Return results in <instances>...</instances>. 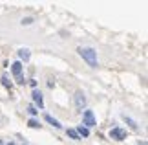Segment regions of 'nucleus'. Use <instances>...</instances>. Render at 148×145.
Listing matches in <instances>:
<instances>
[{
    "instance_id": "obj_8",
    "label": "nucleus",
    "mask_w": 148,
    "mask_h": 145,
    "mask_svg": "<svg viewBox=\"0 0 148 145\" xmlns=\"http://www.w3.org/2000/svg\"><path fill=\"white\" fill-rule=\"evenodd\" d=\"M46 121H48V123H51V125L55 127V129H60V123H59V121H57V119H53V118H51V116H46Z\"/></svg>"
},
{
    "instance_id": "obj_14",
    "label": "nucleus",
    "mask_w": 148,
    "mask_h": 145,
    "mask_svg": "<svg viewBox=\"0 0 148 145\" xmlns=\"http://www.w3.org/2000/svg\"><path fill=\"white\" fill-rule=\"evenodd\" d=\"M0 145H4V143H2V142H0Z\"/></svg>"
},
{
    "instance_id": "obj_6",
    "label": "nucleus",
    "mask_w": 148,
    "mask_h": 145,
    "mask_svg": "<svg viewBox=\"0 0 148 145\" xmlns=\"http://www.w3.org/2000/svg\"><path fill=\"white\" fill-rule=\"evenodd\" d=\"M18 57H20L22 61H29V50H26V48L20 50V51H18Z\"/></svg>"
},
{
    "instance_id": "obj_15",
    "label": "nucleus",
    "mask_w": 148,
    "mask_h": 145,
    "mask_svg": "<svg viewBox=\"0 0 148 145\" xmlns=\"http://www.w3.org/2000/svg\"><path fill=\"white\" fill-rule=\"evenodd\" d=\"M9 145H13V143H9Z\"/></svg>"
},
{
    "instance_id": "obj_3",
    "label": "nucleus",
    "mask_w": 148,
    "mask_h": 145,
    "mask_svg": "<svg viewBox=\"0 0 148 145\" xmlns=\"http://www.w3.org/2000/svg\"><path fill=\"white\" fill-rule=\"evenodd\" d=\"M110 136H112V140H124L126 138V132H124L123 129H112V132H110Z\"/></svg>"
},
{
    "instance_id": "obj_10",
    "label": "nucleus",
    "mask_w": 148,
    "mask_h": 145,
    "mask_svg": "<svg viewBox=\"0 0 148 145\" xmlns=\"http://www.w3.org/2000/svg\"><path fill=\"white\" fill-rule=\"evenodd\" d=\"M2 85L5 86V88H9V90H11V81H9L8 77H5V75H4V77H2Z\"/></svg>"
},
{
    "instance_id": "obj_9",
    "label": "nucleus",
    "mask_w": 148,
    "mask_h": 145,
    "mask_svg": "<svg viewBox=\"0 0 148 145\" xmlns=\"http://www.w3.org/2000/svg\"><path fill=\"white\" fill-rule=\"evenodd\" d=\"M68 136L73 138V140H79V134H77V130H73V129H68Z\"/></svg>"
},
{
    "instance_id": "obj_13",
    "label": "nucleus",
    "mask_w": 148,
    "mask_h": 145,
    "mask_svg": "<svg viewBox=\"0 0 148 145\" xmlns=\"http://www.w3.org/2000/svg\"><path fill=\"white\" fill-rule=\"evenodd\" d=\"M27 112H29V114H33V116H35V114H37V110H35V107H27Z\"/></svg>"
},
{
    "instance_id": "obj_4",
    "label": "nucleus",
    "mask_w": 148,
    "mask_h": 145,
    "mask_svg": "<svg viewBox=\"0 0 148 145\" xmlns=\"http://www.w3.org/2000/svg\"><path fill=\"white\" fill-rule=\"evenodd\" d=\"M82 125H86V127H93L95 125V118H93L92 110H86V112H84V123Z\"/></svg>"
},
{
    "instance_id": "obj_7",
    "label": "nucleus",
    "mask_w": 148,
    "mask_h": 145,
    "mask_svg": "<svg viewBox=\"0 0 148 145\" xmlns=\"http://www.w3.org/2000/svg\"><path fill=\"white\" fill-rule=\"evenodd\" d=\"M33 99H35V103H38V107H42V94L40 92H33Z\"/></svg>"
},
{
    "instance_id": "obj_5",
    "label": "nucleus",
    "mask_w": 148,
    "mask_h": 145,
    "mask_svg": "<svg viewBox=\"0 0 148 145\" xmlns=\"http://www.w3.org/2000/svg\"><path fill=\"white\" fill-rule=\"evenodd\" d=\"M75 105H77V108H82L84 105H86V97H84L82 92H77L75 94Z\"/></svg>"
},
{
    "instance_id": "obj_2",
    "label": "nucleus",
    "mask_w": 148,
    "mask_h": 145,
    "mask_svg": "<svg viewBox=\"0 0 148 145\" xmlns=\"http://www.w3.org/2000/svg\"><path fill=\"white\" fill-rule=\"evenodd\" d=\"M13 75H15L16 83L24 85V77H22V65H20V62H13Z\"/></svg>"
},
{
    "instance_id": "obj_12",
    "label": "nucleus",
    "mask_w": 148,
    "mask_h": 145,
    "mask_svg": "<svg viewBox=\"0 0 148 145\" xmlns=\"http://www.w3.org/2000/svg\"><path fill=\"white\" fill-rule=\"evenodd\" d=\"M27 125H29V127H33V129H37V127H38V123H37L35 119H29V123H27Z\"/></svg>"
},
{
    "instance_id": "obj_1",
    "label": "nucleus",
    "mask_w": 148,
    "mask_h": 145,
    "mask_svg": "<svg viewBox=\"0 0 148 145\" xmlns=\"http://www.w3.org/2000/svg\"><path fill=\"white\" fill-rule=\"evenodd\" d=\"M79 53L82 55V59L88 62L90 66H97V55H95V51L92 48H79Z\"/></svg>"
},
{
    "instance_id": "obj_11",
    "label": "nucleus",
    "mask_w": 148,
    "mask_h": 145,
    "mask_svg": "<svg viewBox=\"0 0 148 145\" xmlns=\"http://www.w3.org/2000/svg\"><path fill=\"white\" fill-rule=\"evenodd\" d=\"M79 132H81V136H88V134H90L88 129H86V127H82V125L79 127Z\"/></svg>"
}]
</instances>
